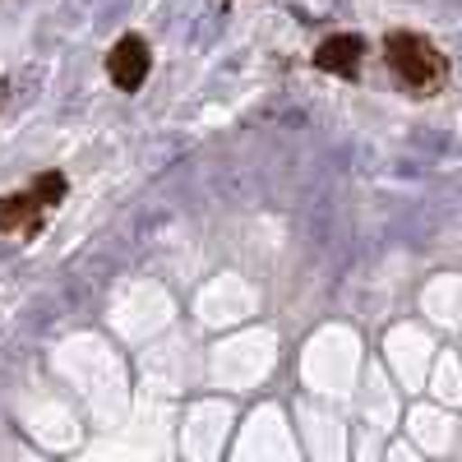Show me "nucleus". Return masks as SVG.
Masks as SVG:
<instances>
[{"instance_id": "obj_2", "label": "nucleus", "mask_w": 462, "mask_h": 462, "mask_svg": "<svg viewBox=\"0 0 462 462\" xmlns=\"http://www.w3.org/2000/svg\"><path fill=\"white\" fill-rule=\"evenodd\" d=\"M383 60H389V69L402 79V88H411L416 97H430L444 79H448V60L444 51L430 42V37H420V32H389L383 37Z\"/></svg>"}, {"instance_id": "obj_4", "label": "nucleus", "mask_w": 462, "mask_h": 462, "mask_svg": "<svg viewBox=\"0 0 462 462\" xmlns=\"http://www.w3.org/2000/svg\"><path fill=\"white\" fill-rule=\"evenodd\" d=\"M361 56H365V37L361 32H328L324 42L315 47V69L337 74V79H356Z\"/></svg>"}, {"instance_id": "obj_1", "label": "nucleus", "mask_w": 462, "mask_h": 462, "mask_svg": "<svg viewBox=\"0 0 462 462\" xmlns=\"http://www.w3.org/2000/svg\"><path fill=\"white\" fill-rule=\"evenodd\" d=\"M65 195H69V176L65 171H37L23 189L0 195V236H19V241L42 236L47 213L60 208Z\"/></svg>"}, {"instance_id": "obj_5", "label": "nucleus", "mask_w": 462, "mask_h": 462, "mask_svg": "<svg viewBox=\"0 0 462 462\" xmlns=\"http://www.w3.org/2000/svg\"><path fill=\"white\" fill-rule=\"evenodd\" d=\"M5 97H10V84H0V106H5Z\"/></svg>"}, {"instance_id": "obj_3", "label": "nucleus", "mask_w": 462, "mask_h": 462, "mask_svg": "<svg viewBox=\"0 0 462 462\" xmlns=\"http://www.w3.org/2000/svg\"><path fill=\"white\" fill-rule=\"evenodd\" d=\"M148 69H152V47L139 32H125L121 42L106 51V79L121 93H139L148 84Z\"/></svg>"}]
</instances>
